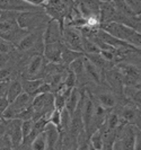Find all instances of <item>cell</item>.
Returning <instances> with one entry per match:
<instances>
[{
  "label": "cell",
  "mask_w": 141,
  "mask_h": 150,
  "mask_svg": "<svg viewBox=\"0 0 141 150\" xmlns=\"http://www.w3.org/2000/svg\"><path fill=\"white\" fill-rule=\"evenodd\" d=\"M63 43L55 42L50 44L43 45V58L50 63H60L61 62V53H62Z\"/></svg>",
  "instance_id": "cell-7"
},
{
  "label": "cell",
  "mask_w": 141,
  "mask_h": 150,
  "mask_svg": "<svg viewBox=\"0 0 141 150\" xmlns=\"http://www.w3.org/2000/svg\"><path fill=\"white\" fill-rule=\"evenodd\" d=\"M9 105V102L6 96H0V117L2 115V113L5 112V110L8 107Z\"/></svg>",
  "instance_id": "cell-35"
},
{
  "label": "cell",
  "mask_w": 141,
  "mask_h": 150,
  "mask_svg": "<svg viewBox=\"0 0 141 150\" xmlns=\"http://www.w3.org/2000/svg\"><path fill=\"white\" fill-rule=\"evenodd\" d=\"M123 78L124 86L140 85V70L134 66H121L119 70Z\"/></svg>",
  "instance_id": "cell-8"
},
{
  "label": "cell",
  "mask_w": 141,
  "mask_h": 150,
  "mask_svg": "<svg viewBox=\"0 0 141 150\" xmlns=\"http://www.w3.org/2000/svg\"><path fill=\"white\" fill-rule=\"evenodd\" d=\"M13 70L10 68H0V83H6L9 80Z\"/></svg>",
  "instance_id": "cell-33"
},
{
  "label": "cell",
  "mask_w": 141,
  "mask_h": 150,
  "mask_svg": "<svg viewBox=\"0 0 141 150\" xmlns=\"http://www.w3.org/2000/svg\"><path fill=\"white\" fill-rule=\"evenodd\" d=\"M106 80L108 85L111 86V88L115 93L121 94L124 88V83H123V78L119 70H107L106 71Z\"/></svg>",
  "instance_id": "cell-12"
},
{
  "label": "cell",
  "mask_w": 141,
  "mask_h": 150,
  "mask_svg": "<svg viewBox=\"0 0 141 150\" xmlns=\"http://www.w3.org/2000/svg\"><path fill=\"white\" fill-rule=\"evenodd\" d=\"M37 42V35L36 33H30L25 36H23L22 40L16 44V46L22 50V51H27V50H30L33 49Z\"/></svg>",
  "instance_id": "cell-19"
},
{
  "label": "cell",
  "mask_w": 141,
  "mask_h": 150,
  "mask_svg": "<svg viewBox=\"0 0 141 150\" xmlns=\"http://www.w3.org/2000/svg\"><path fill=\"white\" fill-rule=\"evenodd\" d=\"M44 83V80L41 78H36V79H26L22 83L23 91L28 94L30 96H34L35 91H36Z\"/></svg>",
  "instance_id": "cell-17"
},
{
  "label": "cell",
  "mask_w": 141,
  "mask_h": 150,
  "mask_svg": "<svg viewBox=\"0 0 141 150\" xmlns=\"http://www.w3.org/2000/svg\"><path fill=\"white\" fill-rule=\"evenodd\" d=\"M89 144L96 150L104 149V142H103V137H102L101 129H97L91 133L90 139H89Z\"/></svg>",
  "instance_id": "cell-22"
},
{
  "label": "cell",
  "mask_w": 141,
  "mask_h": 150,
  "mask_svg": "<svg viewBox=\"0 0 141 150\" xmlns=\"http://www.w3.org/2000/svg\"><path fill=\"white\" fill-rule=\"evenodd\" d=\"M70 71H72L74 74V76L78 78V77H81L85 74V67H84V57H80L78 59L74 60L70 64Z\"/></svg>",
  "instance_id": "cell-25"
},
{
  "label": "cell",
  "mask_w": 141,
  "mask_h": 150,
  "mask_svg": "<svg viewBox=\"0 0 141 150\" xmlns=\"http://www.w3.org/2000/svg\"><path fill=\"white\" fill-rule=\"evenodd\" d=\"M25 2L30 4L32 6H35V7H40V6H43L44 2L46 0H24Z\"/></svg>",
  "instance_id": "cell-38"
},
{
  "label": "cell",
  "mask_w": 141,
  "mask_h": 150,
  "mask_svg": "<svg viewBox=\"0 0 141 150\" xmlns=\"http://www.w3.org/2000/svg\"><path fill=\"white\" fill-rule=\"evenodd\" d=\"M0 10L21 14L25 11H36L37 7L25 2L24 0H0Z\"/></svg>",
  "instance_id": "cell-5"
},
{
  "label": "cell",
  "mask_w": 141,
  "mask_h": 150,
  "mask_svg": "<svg viewBox=\"0 0 141 150\" xmlns=\"http://www.w3.org/2000/svg\"><path fill=\"white\" fill-rule=\"evenodd\" d=\"M15 49L14 43L9 42L5 38H0V53L1 54H8Z\"/></svg>",
  "instance_id": "cell-31"
},
{
  "label": "cell",
  "mask_w": 141,
  "mask_h": 150,
  "mask_svg": "<svg viewBox=\"0 0 141 150\" xmlns=\"http://www.w3.org/2000/svg\"><path fill=\"white\" fill-rule=\"evenodd\" d=\"M84 55L89 62H91L95 67L103 70V71L105 69H108L111 66H113V62L105 60L104 58L101 55V53H91V54H84Z\"/></svg>",
  "instance_id": "cell-16"
},
{
  "label": "cell",
  "mask_w": 141,
  "mask_h": 150,
  "mask_svg": "<svg viewBox=\"0 0 141 150\" xmlns=\"http://www.w3.org/2000/svg\"><path fill=\"white\" fill-rule=\"evenodd\" d=\"M99 28L103 30L104 32H106V33H108L113 38H119V40H122V41H125V42L128 41V38L133 34L134 32H137L132 27L126 26L124 24L118 22H108V23H104V24H101L99 25Z\"/></svg>",
  "instance_id": "cell-2"
},
{
  "label": "cell",
  "mask_w": 141,
  "mask_h": 150,
  "mask_svg": "<svg viewBox=\"0 0 141 150\" xmlns=\"http://www.w3.org/2000/svg\"><path fill=\"white\" fill-rule=\"evenodd\" d=\"M122 119L125 123H133L140 120V113L132 107H126L122 113Z\"/></svg>",
  "instance_id": "cell-23"
},
{
  "label": "cell",
  "mask_w": 141,
  "mask_h": 150,
  "mask_svg": "<svg viewBox=\"0 0 141 150\" xmlns=\"http://www.w3.org/2000/svg\"><path fill=\"white\" fill-rule=\"evenodd\" d=\"M126 4V6L132 10L134 15H140V9H141V4L140 0H123Z\"/></svg>",
  "instance_id": "cell-32"
},
{
  "label": "cell",
  "mask_w": 141,
  "mask_h": 150,
  "mask_svg": "<svg viewBox=\"0 0 141 150\" xmlns=\"http://www.w3.org/2000/svg\"><path fill=\"white\" fill-rule=\"evenodd\" d=\"M30 148H32V150H47V144H46V139H45L44 131L41 132L37 137H35V138L32 140Z\"/></svg>",
  "instance_id": "cell-24"
},
{
  "label": "cell",
  "mask_w": 141,
  "mask_h": 150,
  "mask_svg": "<svg viewBox=\"0 0 141 150\" xmlns=\"http://www.w3.org/2000/svg\"><path fill=\"white\" fill-rule=\"evenodd\" d=\"M94 108L95 104L93 99L90 98V95L87 96V98L84 102L82 97V107H81V119H82V127L86 132H89L91 122H93V116H94Z\"/></svg>",
  "instance_id": "cell-9"
},
{
  "label": "cell",
  "mask_w": 141,
  "mask_h": 150,
  "mask_svg": "<svg viewBox=\"0 0 141 150\" xmlns=\"http://www.w3.org/2000/svg\"><path fill=\"white\" fill-rule=\"evenodd\" d=\"M47 121H49V123H51L59 130H61V111H58V110L54 108L53 112L50 114Z\"/></svg>",
  "instance_id": "cell-29"
},
{
  "label": "cell",
  "mask_w": 141,
  "mask_h": 150,
  "mask_svg": "<svg viewBox=\"0 0 141 150\" xmlns=\"http://www.w3.org/2000/svg\"><path fill=\"white\" fill-rule=\"evenodd\" d=\"M98 99H99V105L103 108H112L116 103V99L114 97V95L108 94V93L102 94Z\"/></svg>",
  "instance_id": "cell-27"
},
{
  "label": "cell",
  "mask_w": 141,
  "mask_h": 150,
  "mask_svg": "<svg viewBox=\"0 0 141 150\" xmlns=\"http://www.w3.org/2000/svg\"><path fill=\"white\" fill-rule=\"evenodd\" d=\"M44 133L46 144H47V150H58V144L61 139L59 129L47 122V124L45 125Z\"/></svg>",
  "instance_id": "cell-10"
},
{
  "label": "cell",
  "mask_w": 141,
  "mask_h": 150,
  "mask_svg": "<svg viewBox=\"0 0 141 150\" xmlns=\"http://www.w3.org/2000/svg\"><path fill=\"white\" fill-rule=\"evenodd\" d=\"M133 150H141L140 131H139V132H137V134H135V139H134V144H133Z\"/></svg>",
  "instance_id": "cell-37"
},
{
  "label": "cell",
  "mask_w": 141,
  "mask_h": 150,
  "mask_svg": "<svg viewBox=\"0 0 141 150\" xmlns=\"http://www.w3.org/2000/svg\"><path fill=\"white\" fill-rule=\"evenodd\" d=\"M50 21V17L45 14L38 11H25L17 15L16 24L21 30H35L37 27H41L43 24H47Z\"/></svg>",
  "instance_id": "cell-1"
},
{
  "label": "cell",
  "mask_w": 141,
  "mask_h": 150,
  "mask_svg": "<svg viewBox=\"0 0 141 150\" xmlns=\"http://www.w3.org/2000/svg\"><path fill=\"white\" fill-rule=\"evenodd\" d=\"M1 121H2V119H1V117H0V122H1Z\"/></svg>",
  "instance_id": "cell-41"
},
{
  "label": "cell",
  "mask_w": 141,
  "mask_h": 150,
  "mask_svg": "<svg viewBox=\"0 0 141 150\" xmlns=\"http://www.w3.org/2000/svg\"><path fill=\"white\" fill-rule=\"evenodd\" d=\"M81 46L84 54H91V53H99L101 50L97 47V45L87 38H81Z\"/></svg>",
  "instance_id": "cell-26"
},
{
  "label": "cell",
  "mask_w": 141,
  "mask_h": 150,
  "mask_svg": "<svg viewBox=\"0 0 141 150\" xmlns=\"http://www.w3.org/2000/svg\"><path fill=\"white\" fill-rule=\"evenodd\" d=\"M81 34L78 28L72 27V26H67L66 28L62 30V40L64 41L66 46L78 51V52H82V46H81Z\"/></svg>",
  "instance_id": "cell-3"
},
{
  "label": "cell",
  "mask_w": 141,
  "mask_h": 150,
  "mask_svg": "<svg viewBox=\"0 0 141 150\" xmlns=\"http://www.w3.org/2000/svg\"><path fill=\"white\" fill-rule=\"evenodd\" d=\"M115 14H116V9L112 4V1H101L99 4V23L101 24L113 22Z\"/></svg>",
  "instance_id": "cell-11"
},
{
  "label": "cell",
  "mask_w": 141,
  "mask_h": 150,
  "mask_svg": "<svg viewBox=\"0 0 141 150\" xmlns=\"http://www.w3.org/2000/svg\"><path fill=\"white\" fill-rule=\"evenodd\" d=\"M13 147H11V143L9 141L8 137L5 134V137L0 140V150H11Z\"/></svg>",
  "instance_id": "cell-34"
},
{
  "label": "cell",
  "mask_w": 141,
  "mask_h": 150,
  "mask_svg": "<svg viewBox=\"0 0 141 150\" xmlns=\"http://www.w3.org/2000/svg\"><path fill=\"white\" fill-rule=\"evenodd\" d=\"M77 150H89V141H87V140H82L81 142L78 144Z\"/></svg>",
  "instance_id": "cell-39"
},
{
  "label": "cell",
  "mask_w": 141,
  "mask_h": 150,
  "mask_svg": "<svg viewBox=\"0 0 141 150\" xmlns=\"http://www.w3.org/2000/svg\"><path fill=\"white\" fill-rule=\"evenodd\" d=\"M84 67H85V72L86 75L88 76L89 78L96 83H102V74H103V70L98 69L97 67H95L91 62H89L85 55H84Z\"/></svg>",
  "instance_id": "cell-15"
},
{
  "label": "cell",
  "mask_w": 141,
  "mask_h": 150,
  "mask_svg": "<svg viewBox=\"0 0 141 150\" xmlns=\"http://www.w3.org/2000/svg\"><path fill=\"white\" fill-rule=\"evenodd\" d=\"M80 57H84V53L71 50V49H69V47H67L66 45L63 44L62 53H61V62H63L64 64L69 66L72 61L78 59V58H80Z\"/></svg>",
  "instance_id": "cell-20"
},
{
  "label": "cell",
  "mask_w": 141,
  "mask_h": 150,
  "mask_svg": "<svg viewBox=\"0 0 141 150\" xmlns=\"http://www.w3.org/2000/svg\"><path fill=\"white\" fill-rule=\"evenodd\" d=\"M119 124H120L119 116L116 114H111L106 119V122H105L103 125H104L105 128L110 129V130H116V128L119 127Z\"/></svg>",
  "instance_id": "cell-30"
},
{
  "label": "cell",
  "mask_w": 141,
  "mask_h": 150,
  "mask_svg": "<svg viewBox=\"0 0 141 150\" xmlns=\"http://www.w3.org/2000/svg\"><path fill=\"white\" fill-rule=\"evenodd\" d=\"M123 91L137 106H140V86H124Z\"/></svg>",
  "instance_id": "cell-21"
},
{
  "label": "cell",
  "mask_w": 141,
  "mask_h": 150,
  "mask_svg": "<svg viewBox=\"0 0 141 150\" xmlns=\"http://www.w3.org/2000/svg\"><path fill=\"white\" fill-rule=\"evenodd\" d=\"M21 124H22V121L18 120V119H13V120L7 121L6 135L8 137V139H9V141L11 143L13 148H17V147H19L23 143Z\"/></svg>",
  "instance_id": "cell-6"
},
{
  "label": "cell",
  "mask_w": 141,
  "mask_h": 150,
  "mask_svg": "<svg viewBox=\"0 0 141 150\" xmlns=\"http://www.w3.org/2000/svg\"><path fill=\"white\" fill-rule=\"evenodd\" d=\"M106 150H112V149H106Z\"/></svg>",
  "instance_id": "cell-42"
},
{
  "label": "cell",
  "mask_w": 141,
  "mask_h": 150,
  "mask_svg": "<svg viewBox=\"0 0 141 150\" xmlns=\"http://www.w3.org/2000/svg\"><path fill=\"white\" fill-rule=\"evenodd\" d=\"M6 131H7V121L2 120L0 122V140L5 137Z\"/></svg>",
  "instance_id": "cell-36"
},
{
  "label": "cell",
  "mask_w": 141,
  "mask_h": 150,
  "mask_svg": "<svg viewBox=\"0 0 141 150\" xmlns=\"http://www.w3.org/2000/svg\"><path fill=\"white\" fill-rule=\"evenodd\" d=\"M89 150H96V149H94V148H93V147H91V146L89 144Z\"/></svg>",
  "instance_id": "cell-40"
},
{
  "label": "cell",
  "mask_w": 141,
  "mask_h": 150,
  "mask_svg": "<svg viewBox=\"0 0 141 150\" xmlns=\"http://www.w3.org/2000/svg\"><path fill=\"white\" fill-rule=\"evenodd\" d=\"M22 93H23V88H22V83H21V81L14 80V81L9 83L7 93H6V97H7L9 104L13 103Z\"/></svg>",
  "instance_id": "cell-18"
},
{
  "label": "cell",
  "mask_w": 141,
  "mask_h": 150,
  "mask_svg": "<svg viewBox=\"0 0 141 150\" xmlns=\"http://www.w3.org/2000/svg\"><path fill=\"white\" fill-rule=\"evenodd\" d=\"M43 69H44V58L43 55L37 54V55H34L33 59L30 60L26 72L30 79H36L37 76L43 71Z\"/></svg>",
  "instance_id": "cell-13"
},
{
  "label": "cell",
  "mask_w": 141,
  "mask_h": 150,
  "mask_svg": "<svg viewBox=\"0 0 141 150\" xmlns=\"http://www.w3.org/2000/svg\"><path fill=\"white\" fill-rule=\"evenodd\" d=\"M80 99H81V94L79 93V90L74 87V89L70 91L69 96L67 97L66 106H64V108H66L68 111V113L70 114V116H72V114L74 113L76 108L78 107Z\"/></svg>",
  "instance_id": "cell-14"
},
{
  "label": "cell",
  "mask_w": 141,
  "mask_h": 150,
  "mask_svg": "<svg viewBox=\"0 0 141 150\" xmlns=\"http://www.w3.org/2000/svg\"><path fill=\"white\" fill-rule=\"evenodd\" d=\"M0 14H1V10H0Z\"/></svg>",
  "instance_id": "cell-43"
},
{
  "label": "cell",
  "mask_w": 141,
  "mask_h": 150,
  "mask_svg": "<svg viewBox=\"0 0 141 150\" xmlns=\"http://www.w3.org/2000/svg\"><path fill=\"white\" fill-rule=\"evenodd\" d=\"M33 125H34V121L33 120L22 121L21 130H22V135H23V143L25 142V140L30 137V132L33 130Z\"/></svg>",
  "instance_id": "cell-28"
},
{
  "label": "cell",
  "mask_w": 141,
  "mask_h": 150,
  "mask_svg": "<svg viewBox=\"0 0 141 150\" xmlns=\"http://www.w3.org/2000/svg\"><path fill=\"white\" fill-rule=\"evenodd\" d=\"M62 30L63 25H61L55 19H50L47 23L46 30L43 33V44H50L55 42H62Z\"/></svg>",
  "instance_id": "cell-4"
}]
</instances>
